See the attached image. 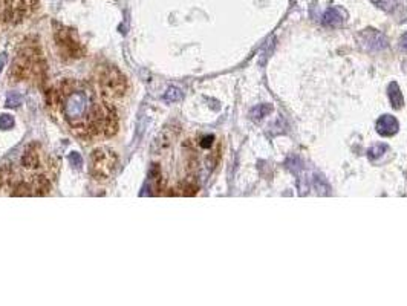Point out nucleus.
<instances>
[{"label":"nucleus","mask_w":407,"mask_h":306,"mask_svg":"<svg viewBox=\"0 0 407 306\" xmlns=\"http://www.w3.org/2000/svg\"><path fill=\"white\" fill-rule=\"evenodd\" d=\"M95 103L90 101L87 92L84 90H70L64 93L63 98V112L64 116L75 129L87 130L89 118Z\"/></svg>","instance_id":"f257e3e1"},{"label":"nucleus","mask_w":407,"mask_h":306,"mask_svg":"<svg viewBox=\"0 0 407 306\" xmlns=\"http://www.w3.org/2000/svg\"><path fill=\"white\" fill-rule=\"evenodd\" d=\"M118 156L110 148H96L90 155V173L95 179H107L115 171Z\"/></svg>","instance_id":"f03ea898"},{"label":"nucleus","mask_w":407,"mask_h":306,"mask_svg":"<svg viewBox=\"0 0 407 306\" xmlns=\"http://www.w3.org/2000/svg\"><path fill=\"white\" fill-rule=\"evenodd\" d=\"M99 89L109 98H119L127 90L125 76L116 67H107L99 75Z\"/></svg>","instance_id":"7ed1b4c3"},{"label":"nucleus","mask_w":407,"mask_h":306,"mask_svg":"<svg viewBox=\"0 0 407 306\" xmlns=\"http://www.w3.org/2000/svg\"><path fill=\"white\" fill-rule=\"evenodd\" d=\"M55 40H57V44L58 47L61 49V52L66 55V57H70V58H80L83 57L84 50L75 35V32L72 29H58L55 32Z\"/></svg>","instance_id":"20e7f679"},{"label":"nucleus","mask_w":407,"mask_h":306,"mask_svg":"<svg viewBox=\"0 0 407 306\" xmlns=\"http://www.w3.org/2000/svg\"><path fill=\"white\" fill-rule=\"evenodd\" d=\"M5 2V20L9 23H17L23 17H26L32 8L35 6L37 0H3Z\"/></svg>","instance_id":"39448f33"},{"label":"nucleus","mask_w":407,"mask_h":306,"mask_svg":"<svg viewBox=\"0 0 407 306\" xmlns=\"http://www.w3.org/2000/svg\"><path fill=\"white\" fill-rule=\"evenodd\" d=\"M361 41L366 47L369 49H383L387 46V40L383 34H379L378 31L375 29H366L363 34H361Z\"/></svg>","instance_id":"423d86ee"},{"label":"nucleus","mask_w":407,"mask_h":306,"mask_svg":"<svg viewBox=\"0 0 407 306\" xmlns=\"http://www.w3.org/2000/svg\"><path fill=\"white\" fill-rule=\"evenodd\" d=\"M376 132L384 136H390L398 132V121L392 115H383L376 121Z\"/></svg>","instance_id":"0eeeda50"},{"label":"nucleus","mask_w":407,"mask_h":306,"mask_svg":"<svg viewBox=\"0 0 407 306\" xmlns=\"http://www.w3.org/2000/svg\"><path fill=\"white\" fill-rule=\"evenodd\" d=\"M171 141H173V135H171V132H168V130H162V132L155 138L153 145H151V151H153V153H158V155H162L165 150L170 148Z\"/></svg>","instance_id":"6e6552de"},{"label":"nucleus","mask_w":407,"mask_h":306,"mask_svg":"<svg viewBox=\"0 0 407 306\" xmlns=\"http://www.w3.org/2000/svg\"><path fill=\"white\" fill-rule=\"evenodd\" d=\"M38 164H40V153L35 150V145L28 147L21 156V165L26 170H32V168H37Z\"/></svg>","instance_id":"1a4fd4ad"},{"label":"nucleus","mask_w":407,"mask_h":306,"mask_svg":"<svg viewBox=\"0 0 407 306\" xmlns=\"http://www.w3.org/2000/svg\"><path fill=\"white\" fill-rule=\"evenodd\" d=\"M387 92H389V98H390L392 106H393L395 109H401L402 104H404V98H402V93H401V90H399L398 83H390Z\"/></svg>","instance_id":"9d476101"},{"label":"nucleus","mask_w":407,"mask_h":306,"mask_svg":"<svg viewBox=\"0 0 407 306\" xmlns=\"http://www.w3.org/2000/svg\"><path fill=\"white\" fill-rule=\"evenodd\" d=\"M344 17L340 14V11L337 8H330L324 12V17H323V21L327 24V26H340L343 23Z\"/></svg>","instance_id":"9b49d317"},{"label":"nucleus","mask_w":407,"mask_h":306,"mask_svg":"<svg viewBox=\"0 0 407 306\" xmlns=\"http://www.w3.org/2000/svg\"><path fill=\"white\" fill-rule=\"evenodd\" d=\"M31 188H32V194H46L49 191V182L46 177L38 176L34 179V184Z\"/></svg>","instance_id":"f8f14e48"},{"label":"nucleus","mask_w":407,"mask_h":306,"mask_svg":"<svg viewBox=\"0 0 407 306\" xmlns=\"http://www.w3.org/2000/svg\"><path fill=\"white\" fill-rule=\"evenodd\" d=\"M181 98H182V90L179 87L170 86L164 92V101H167V103H174V101H179Z\"/></svg>","instance_id":"ddd939ff"},{"label":"nucleus","mask_w":407,"mask_h":306,"mask_svg":"<svg viewBox=\"0 0 407 306\" xmlns=\"http://www.w3.org/2000/svg\"><path fill=\"white\" fill-rule=\"evenodd\" d=\"M271 110H272V107H271L269 104H260V106H257V107H254V109L251 110V116H252L254 119H260V118H263V116H266Z\"/></svg>","instance_id":"4468645a"},{"label":"nucleus","mask_w":407,"mask_h":306,"mask_svg":"<svg viewBox=\"0 0 407 306\" xmlns=\"http://www.w3.org/2000/svg\"><path fill=\"white\" fill-rule=\"evenodd\" d=\"M386 150H387V145H384V144H376V145H373V147L369 148L367 155H369L370 159H375V158L381 156Z\"/></svg>","instance_id":"2eb2a0df"},{"label":"nucleus","mask_w":407,"mask_h":306,"mask_svg":"<svg viewBox=\"0 0 407 306\" xmlns=\"http://www.w3.org/2000/svg\"><path fill=\"white\" fill-rule=\"evenodd\" d=\"M12 194H14V196H29V194H32V188H31L28 184H18V185L14 188Z\"/></svg>","instance_id":"dca6fc26"},{"label":"nucleus","mask_w":407,"mask_h":306,"mask_svg":"<svg viewBox=\"0 0 407 306\" xmlns=\"http://www.w3.org/2000/svg\"><path fill=\"white\" fill-rule=\"evenodd\" d=\"M14 125V118L12 115H8V113H2L0 115V129L2 130H8Z\"/></svg>","instance_id":"f3484780"},{"label":"nucleus","mask_w":407,"mask_h":306,"mask_svg":"<svg viewBox=\"0 0 407 306\" xmlns=\"http://www.w3.org/2000/svg\"><path fill=\"white\" fill-rule=\"evenodd\" d=\"M20 104H21V96H20V93L12 92V93L8 95V98H6V106H8V107H18Z\"/></svg>","instance_id":"a211bd4d"},{"label":"nucleus","mask_w":407,"mask_h":306,"mask_svg":"<svg viewBox=\"0 0 407 306\" xmlns=\"http://www.w3.org/2000/svg\"><path fill=\"white\" fill-rule=\"evenodd\" d=\"M69 162H70L72 167L80 168V167L83 165V158H81V155H80L78 151H72V153L69 155Z\"/></svg>","instance_id":"6ab92c4d"},{"label":"nucleus","mask_w":407,"mask_h":306,"mask_svg":"<svg viewBox=\"0 0 407 306\" xmlns=\"http://www.w3.org/2000/svg\"><path fill=\"white\" fill-rule=\"evenodd\" d=\"M213 139H214V136H213V135H207V136H204V138H202V141H200V145H202L204 148H208V147H211V144H213Z\"/></svg>","instance_id":"aec40b11"},{"label":"nucleus","mask_w":407,"mask_h":306,"mask_svg":"<svg viewBox=\"0 0 407 306\" xmlns=\"http://www.w3.org/2000/svg\"><path fill=\"white\" fill-rule=\"evenodd\" d=\"M399 44H401V47H402V49H405V50H407V32H405V34H402V37L399 38Z\"/></svg>","instance_id":"412c9836"},{"label":"nucleus","mask_w":407,"mask_h":306,"mask_svg":"<svg viewBox=\"0 0 407 306\" xmlns=\"http://www.w3.org/2000/svg\"><path fill=\"white\" fill-rule=\"evenodd\" d=\"M5 64H6V54L3 52V54H0V72L3 70Z\"/></svg>","instance_id":"4be33fe9"},{"label":"nucleus","mask_w":407,"mask_h":306,"mask_svg":"<svg viewBox=\"0 0 407 306\" xmlns=\"http://www.w3.org/2000/svg\"><path fill=\"white\" fill-rule=\"evenodd\" d=\"M370 2L376 6H383V3H384V0H370Z\"/></svg>","instance_id":"5701e85b"}]
</instances>
